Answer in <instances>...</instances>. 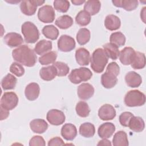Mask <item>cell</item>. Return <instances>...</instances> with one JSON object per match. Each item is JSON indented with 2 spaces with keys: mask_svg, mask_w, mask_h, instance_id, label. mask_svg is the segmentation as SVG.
<instances>
[{
  "mask_svg": "<svg viewBox=\"0 0 146 146\" xmlns=\"http://www.w3.org/2000/svg\"><path fill=\"white\" fill-rule=\"evenodd\" d=\"M40 78L46 81H50L57 76V70L53 65L41 68L39 71Z\"/></svg>",
  "mask_w": 146,
  "mask_h": 146,
  "instance_id": "21",
  "label": "cell"
},
{
  "mask_svg": "<svg viewBox=\"0 0 146 146\" xmlns=\"http://www.w3.org/2000/svg\"><path fill=\"white\" fill-rule=\"evenodd\" d=\"M64 143L63 140L59 137H55L50 139L48 142V146H54V145H63Z\"/></svg>",
  "mask_w": 146,
  "mask_h": 146,
  "instance_id": "46",
  "label": "cell"
},
{
  "mask_svg": "<svg viewBox=\"0 0 146 146\" xmlns=\"http://www.w3.org/2000/svg\"><path fill=\"white\" fill-rule=\"evenodd\" d=\"M97 145H111V143L110 141L107 139H103V140L99 141Z\"/></svg>",
  "mask_w": 146,
  "mask_h": 146,
  "instance_id": "48",
  "label": "cell"
},
{
  "mask_svg": "<svg viewBox=\"0 0 146 146\" xmlns=\"http://www.w3.org/2000/svg\"><path fill=\"white\" fill-rule=\"evenodd\" d=\"M17 78L11 74H7L1 81V86L4 90H13L17 84Z\"/></svg>",
  "mask_w": 146,
  "mask_h": 146,
  "instance_id": "32",
  "label": "cell"
},
{
  "mask_svg": "<svg viewBox=\"0 0 146 146\" xmlns=\"http://www.w3.org/2000/svg\"><path fill=\"white\" fill-rule=\"evenodd\" d=\"M116 115L114 107L109 104L103 105L99 109L98 116L102 120H110L115 117Z\"/></svg>",
  "mask_w": 146,
  "mask_h": 146,
  "instance_id": "11",
  "label": "cell"
},
{
  "mask_svg": "<svg viewBox=\"0 0 146 146\" xmlns=\"http://www.w3.org/2000/svg\"><path fill=\"white\" fill-rule=\"evenodd\" d=\"M46 119L51 124L59 125L65 121L66 116L62 111L56 109H52L47 113Z\"/></svg>",
  "mask_w": 146,
  "mask_h": 146,
  "instance_id": "9",
  "label": "cell"
},
{
  "mask_svg": "<svg viewBox=\"0 0 146 146\" xmlns=\"http://www.w3.org/2000/svg\"><path fill=\"white\" fill-rule=\"evenodd\" d=\"M110 43L117 47H121L125 43V36L121 32H115L111 34L110 38Z\"/></svg>",
  "mask_w": 146,
  "mask_h": 146,
  "instance_id": "36",
  "label": "cell"
},
{
  "mask_svg": "<svg viewBox=\"0 0 146 146\" xmlns=\"http://www.w3.org/2000/svg\"><path fill=\"white\" fill-rule=\"evenodd\" d=\"M75 59L79 65L87 66L90 60V52L85 48H79L75 51Z\"/></svg>",
  "mask_w": 146,
  "mask_h": 146,
  "instance_id": "18",
  "label": "cell"
},
{
  "mask_svg": "<svg viewBox=\"0 0 146 146\" xmlns=\"http://www.w3.org/2000/svg\"><path fill=\"white\" fill-rule=\"evenodd\" d=\"M10 71L17 76L20 77L24 74L25 69L18 62H13L10 67Z\"/></svg>",
  "mask_w": 146,
  "mask_h": 146,
  "instance_id": "42",
  "label": "cell"
},
{
  "mask_svg": "<svg viewBox=\"0 0 146 146\" xmlns=\"http://www.w3.org/2000/svg\"><path fill=\"white\" fill-rule=\"evenodd\" d=\"M114 6L123 8L126 11H132L138 6L137 0H115L112 1Z\"/></svg>",
  "mask_w": 146,
  "mask_h": 146,
  "instance_id": "23",
  "label": "cell"
},
{
  "mask_svg": "<svg viewBox=\"0 0 146 146\" xmlns=\"http://www.w3.org/2000/svg\"><path fill=\"white\" fill-rule=\"evenodd\" d=\"M55 24L61 29H67L72 25L73 19L70 16L64 15L58 17L56 19Z\"/></svg>",
  "mask_w": 146,
  "mask_h": 146,
  "instance_id": "33",
  "label": "cell"
},
{
  "mask_svg": "<svg viewBox=\"0 0 146 146\" xmlns=\"http://www.w3.org/2000/svg\"><path fill=\"white\" fill-rule=\"evenodd\" d=\"M25 40L27 43H34L39 38V32L36 26L31 22L23 23L21 27Z\"/></svg>",
  "mask_w": 146,
  "mask_h": 146,
  "instance_id": "3",
  "label": "cell"
},
{
  "mask_svg": "<svg viewBox=\"0 0 146 146\" xmlns=\"http://www.w3.org/2000/svg\"><path fill=\"white\" fill-rule=\"evenodd\" d=\"M125 81L128 86L136 88L140 86L142 83L141 76L135 71H129L125 76Z\"/></svg>",
  "mask_w": 146,
  "mask_h": 146,
  "instance_id": "19",
  "label": "cell"
},
{
  "mask_svg": "<svg viewBox=\"0 0 146 146\" xmlns=\"http://www.w3.org/2000/svg\"><path fill=\"white\" fill-rule=\"evenodd\" d=\"M45 145V141L40 136H34L29 141V145L30 146H44Z\"/></svg>",
  "mask_w": 146,
  "mask_h": 146,
  "instance_id": "45",
  "label": "cell"
},
{
  "mask_svg": "<svg viewBox=\"0 0 146 146\" xmlns=\"http://www.w3.org/2000/svg\"><path fill=\"white\" fill-rule=\"evenodd\" d=\"M52 48L51 41L42 39L39 41L34 47V51L38 55H43L50 51Z\"/></svg>",
  "mask_w": 146,
  "mask_h": 146,
  "instance_id": "25",
  "label": "cell"
},
{
  "mask_svg": "<svg viewBox=\"0 0 146 146\" xmlns=\"http://www.w3.org/2000/svg\"><path fill=\"white\" fill-rule=\"evenodd\" d=\"M52 65L56 68L58 76H65L69 72V67L65 63L58 61L54 62Z\"/></svg>",
  "mask_w": 146,
  "mask_h": 146,
  "instance_id": "40",
  "label": "cell"
},
{
  "mask_svg": "<svg viewBox=\"0 0 146 146\" xmlns=\"http://www.w3.org/2000/svg\"><path fill=\"white\" fill-rule=\"evenodd\" d=\"M118 48L116 46L111 43H107L103 45V50L108 58H110L112 60H116L119 56L120 51Z\"/></svg>",
  "mask_w": 146,
  "mask_h": 146,
  "instance_id": "31",
  "label": "cell"
},
{
  "mask_svg": "<svg viewBox=\"0 0 146 146\" xmlns=\"http://www.w3.org/2000/svg\"><path fill=\"white\" fill-rule=\"evenodd\" d=\"M13 59L18 63L26 66H34L37 60L35 51L27 45H22L12 51Z\"/></svg>",
  "mask_w": 146,
  "mask_h": 146,
  "instance_id": "1",
  "label": "cell"
},
{
  "mask_svg": "<svg viewBox=\"0 0 146 146\" xmlns=\"http://www.w3.org/2000/svg\"><path fill=\"white\" fill-rule=\"evenodd\" d=\"M78 97L82 100H87L94 94V88L90 83H84L78 86L77 89Z\"/></svg>",
  "mask_w": 146,
  "mask_h": 146,
  "instance_id": "12",
  "label": "cell"
},
{
  "mask_svg": "<svg viewBox=\"0 0 146 146\" xmlns=\"http://www.w3.org/2000/svg\"><path fill=\"white\" fill-rule=\"evenodd\" d=\"M112 144L114 146H127L128 140L127 133L123 131H119L115 133L112 139Z\"/></svg>",
  "mask_w": 146,
  "mask_h": 146,
  "instance_id": "27",
  "label": "cell"
},
{
  "mask_svg": "<svg viewBox=\"0 0 146 146\" xmlns=\"http://www.w3.org/2000/svg\"><path fill=\"white\" fill-rule=\"evenodd\" d=\"M18 97L14 92H5L1 99V107L9 111L15 108L18 103Z\"/></svg>",
  "mask_w": 146,
  "mask_h": 146,
  "instance_id": "6",
  "label": "cell"
},
{
  "mask_svg": "<svg viewBox=\"0 0 146 146\" xmlns=\"http://www.w3.org/2000/svg\"><path fill=\"white\" fill-rule=\"evenodd\" d=\"M75 41L73 38L67 35H62L58 41V48L62 52H70L75 48Z\"/></svg>",
  "mask_w": 146,
  "mask_h": 146,
  "instance_id": "10",
  "label": "cell"
},
{
  "mask_svg": "<svg viewBox=\"0 0 146 146\" xmlns=\"http://www.w3.org/2000/svg\"><path fill=\"white\" fill-rule=\"evenodd\" d=\"M117 82L116 76L105 72L101 76V83L106 88H111L113 87Z\"/></svg>",
  "mask_w": 146,
  "mask_h": 146,
  "instance_id": "28",
  "label": "cell"
},
{
  "mask_svg": "<svg viewBox=\"0 0 146 146\" xmlns=\"http://www.w3.org/2000/svg\"><path fill=\"white\" fill-rule=\"evenodd\" d=\"M30 127L34 133L41 134L47 129L48 124L43 119H36L30 121Z\"/></svg>",
  "mask_w": 146,
  "mask_h": 146,
  "instance_id": "20",
  "label": "cell"
},
{
  "mask_svg": "<svg viewBox=\"0 0 146 146\" xmlns=\"http://www.w3.org/2000/svg\"><path fill=\"white\" fill-rule=\"evenodd\" d=\"M133 116L130 112H124L121 113L119 117L120 124L123 127H128L129 120Z\"/></svg>",
  "mask_w": 146,
  "mask_h": 146,
  "instance_id": "43",
  "label": "cell"
},
{
  "mask_svg": "<svg viewBox=\"0 0 146 146\" xmlns=\"http://www.w3.org/2000/svg\"><path fill=\"white\" fill-rule=\"evenodd\" d=\"M135 50L131 47H125L120 52L119 59L120 62L125 66L131 64L135 54Z\"/></svg>",
  "mask_w": 146,
  "mask_h": 146,
  "instance_id": "17",
  "label": "cell"
},
{
  "mask_svg": "<svg viewBox=\"0 0 146 146\" xmlns=\"http://www.w3.org/2000/svg\"><path fill=\"white\" fill-rule=\"evenodd\" d=\"M70 2L68 1L55 0L54 1V9L61 13H66L70 7Z\"/></svg>",
  "mask_w": 146,
  "mask_h": 146,
  "instance_id": "41",
  "label": "cell"
},
{
  "mask_svg": "<svg viewBox=\"0 0 146 146\" xmlns=\"http://www.w3.org/2000/svg\"><path fill=\"white\" fill-rule=\"evenodd\" d=\"M115 125L110 122H107L100 125L98 130V135L102 139L110 138L115 131Z\"/></svg>",
  "mask_w": 146,
  "mask_h": 146,
  "instance_id": "14",
  "label": "cell"
},
{
  "mask_svg": "<svg viewBox=\"0 0 146 146\" xmlns=\"http://www.w3.org/2000/svg\"><path fill=\"white\" fill-rule=\"evenodd\" d=\"M90 31L86 28H81L76 34V40L80 45H84L90 39Z\"/></svg>",
  "mask_w": 146,
  "mask_h": 146,
  "instance_id": "35",
  "label": "cell"
},
{
  "mask_svg": "<svg viewBox=\"0 0 146 146\" xmlns=\"http://www.w3.org/2000/svg\"><path fill=\"white\" fill-rule=\"evenodd\" d=\"M91 60V67L96 73L102 72L108 61V57L102 48H96L92 53Z\"/></svg>",
  "mask_w": 146,
  "mask_h": 146,
  "instance_id": "2",
  "label": "cell"
},
{
  "mask_svg": "<svg viewBox=\"0 0 146 146\" xmlns=\"http://www.w3.org/2000/svg\"><path fill=\"white\" fill-rule=\"evenodd\" d=\"M42 32L46 38L51 40H55L59 35V30L54 25H46L42 29Z\"/></svg>",
  "mask_w": 146,
  "mask_h": 146,
  "instance_id": "34",
  "label": "cell"
},
{
  "mask_svg": "<svg viewBox=\"0 0 146 146\" xmlns=\"http://www.w3.org/2000/svg\"><path fill=\"white\" fill-rule=\"evenodd\" d=\"M145 9L146 7H144L143 8L142 10H141V13H140V17H141V19L144 22H145L144 19H145Z\"/></svg>",
  "mask_w": 146,
  "mask_h": 146,
  "instance_id": "49",
  "label": "cell"
},
{
  "mask_svg": "<svg viewBox=\"0 0 146 146\" xmlns=\"http://www.w3.org/2000/svg\"><path fill=\"white\" fill-rule=\"evenodd\" d=\"M5 43L10 47H15L21 45L23 42V39L22 36L16 33H7L4 36Z\"/></svg>",
  "mask_w": 146,
  "mask_h": 146,
  "instance_id": "13",
  "label": "cell"
},
{
  "mask_svg": "<svg viewBox=\"0 0 146 146\" xmlns=\"http://www.w3.org/2000/svg\"><path fill=\"white\" fill-rule=\"evenodd\" d=\"M71 2L75 5H80L86 2L85 1H71Z\"/></svg>",
  "mask_w": 146,
  "mask_h": 146,
  "instance_id": "50",
  "label": "cell"
},
{
  "mask_svg": "<svg viewBox=\"0 0 146 146\" xmlns=\"http://www.w3.org/2000/svg\"><path fill=\"white\" fill-rule=\"evenodd\" d=\"M75 110L78 115L82 117H87L90 112V109L88 104L83 101H80L76 104Z\"/></svg>",
  "mask_w": 146,
  "mask_h": 146,
  "instance_id": "39",
  "label": "cell"
},
{
  "mask_svg": "<svg viewBox=\"0 0 146 146\" xmlns=\"http://www.w3.org/2000/svg\"><path fill=\"white\" fill-rule=\"evenodd\" d=\"M57 58V53L55 51L48 52L39 58V62L42 65H47L54 63Z\"/></svg>",
  "mask_w": 146,
  "mask_h": 146,
  "instance_id": "38",
  "label": "cell"
},
{
  "mask_svg": "<svg viewBox=\"0 0 146 146\" xmlns=\"http://www.w3.org/2000/svg\"><path fill=\"white\" fill-rule=\"evenodd\" d=\"M128 127L131 130L134 132H140L144 130L145 123L141 117L133 116L129 120Z\"/></svg>",
  "mask_w": 146,
  "mask_h": 146,
  "instance_id": "24",
  "label": "cell"
},
{
  "mask_svg": "<svg viewBox=\"0 0 146 146\" xmlns=\"http://www.w3.org/2000/svg\"><path fill=\"white\" fill-rule=\"evenodd\" d=\"M40 93V87L36 83H30L25 88V95L29 100L33 101L36 100Z\"/></svg>",
  "mask_w": 146,
  "mask_h": 146,
  "instance_id": "15",
  "label": "cell"
},
{
  "mask_svg": "<svg viewBox=\"0 0 146 146\" xmlns=\"http://www.w3.org/2000/svg\"><path fill=\"white\" fill-rule=\"evenodd\" d=\"M92 76L91 71L86 67H80L72 70L68 75V79L72 83L77 84L82 82L90 80Z\"/></svg>",
  "mask_w": 146,
  "mask_h": 146,
  "instance_id": "5",
  "label": "cell"
},
{
  "mask_svg": "<svg viewBox=\"0 0 146 146\" xmlns=\"http://www.w3.org/2000/svg\"><path fill=\"white\" fill-rule=\"evenodd\" d=\"M76 23L80 26L88 25L91 21V15L84 10L80 11L75 17Z\"/></svg>",
  "mask_w": 146,
  "mask_h": 146,
  "instance_id": "37",
  "label": "cell"
},
{
  "mask_svg": "<svg viewBox=\"0 0 146 146\" xmlns=\"http://www.w3.org/2000/svg\"><path fill=\"white\" fill-rule=\"evenodd\" d=\"M79 133L84 137H92L95 133V128L94 124L91 123H84L79 127Z\"/></svg>",
  "mask_w": 146,
  "mask_h": 146,
  "instance_id": "30",
  "label": "cell"
},
{
  "mask_svg": "<svg viewBox=\"0 0 146 146\" xmlns=\"http://www.w3.org/2000/svg\"><path fill=\"white\" fill-rule=\"evenodd\" d=\"M121 25V21L118 17L115 15H108L104 20L106 28L110 31H114L119 29Z\"/></svg>",
  "mask_w": 146,
  "mask_h": 146,
  "instance_id": "22",
  "label": "cell"
},
{
  "mask_svg": "<svg viewBox=\"0 0 146 146\" xmlns=\"http://www.w3.org/2000/svg\"><path fill=\"white\" fill-rule=\"evenodd\" d=\"M124 101L125 104L128 107L141 106L145 103V96L139 90H130L125 95Z\"/></svg>",
  "mask_w": 146,
  "mask_h": 146,
  "instance_id": "4",
  "label": "cell"
},
{
  "mask_svg": "<svg viewBox=\"0 0 146 146\" xmlns=\"http://www.w3.org/2000/svg\"><path fill=\"white\" fill-rule=\"evenodd\" d=\"M101 7V3L99 1H87L84 5V10L90 15L98 14Z\"/></svg>",
  "mask_w": 146,
  "mask_h": 146,
  "instance_id": "26",
  "label": "cell"
},
{
  "mask_svg": "<svg viewBox=\"0 0 146 146\" xmlns=\"http://www.w3.org/2000/svg\"><path fill=\"white\" fill-rule=\"evenodd\" d=\"M55 11L50 5H44L40 7L38 12V18L43 23H52L55 19Z\"/></svg>",
  "mask_w": 146,
  "mask_h": 146,
  "instance_id": "8",
  "label": "cell"
},
{
  "mask_svg": "<svg viewBox=\"0 0 146 146\" xmlns=\"http://www.w3.org/2000/svg\"><path fill=\"white\" fill-rule=\"evenodd\" d=\"M131 67L134 69H142L145 66V56L144 53L135 52L133 60L131 63Z\"/></svg>",
  "mask_w": 146,
  "mask_h": 146,
  "instance_id": "29",
  "label": "cell"
},
{
  "mask_svg": "<svg viewBox=\"0 0 146 146\" xmlns=\"http://www.w3.org/2000/svg\"><path fill=\"white\" fill-rule=\"evenodd\" d=\"M9 115V111L1 107V120L6 119Z\"/></svg>",
  "mask_w": 146,
  "mask_h": 146,
  "instance_id": "47",
  "label": "cell"
},
{
  "mask_svg": "<svg viewBox=\"0 0 146 146\" xmlns=\"http://www.w3.org/2000/svg\"><path fill=\"white\" fill-rule=\"evenodd\" d=\"M44 1L38 0H25L21 2L20 9L21 12L26 15L31 16L34 15L36 11L38 6H40L43 4Z\"/></svg>",
  "mask_w": 146,
  "mask_h": 146,
  "instance_id": "7",
  "label": "cell"
},
{
  "mask_svg": "<svg viewBox=\"0 0 146 146\" xmlns=\"http://www.w3.org/2000/svg\"><path fill=\"white\" fill-rule=\"evenodd\" d=\"M106 72L117 77L120 72V67L116 62H112L108 64Z\"/></svg>",
  "mask_w": 146,
  "mask_h": 146,
  "instance_id": "44",
  "label": "cell"
},
{
  "mask_svg": "<svg viewBox=\"0 0 146 146\" xmlns=\"http://www.w3.org/2000/svg\"><path fill=\"white\" fill-rule=\"evenodd\" d=\"M61 135L66 140H73L77 135L76 127L71 123H66L61 128Z\"/></svg>",
  "mask_w": 146,
  "mask_h": 146,
  "instance_id": "16",
  "label": "cell"
}]
</instances>
